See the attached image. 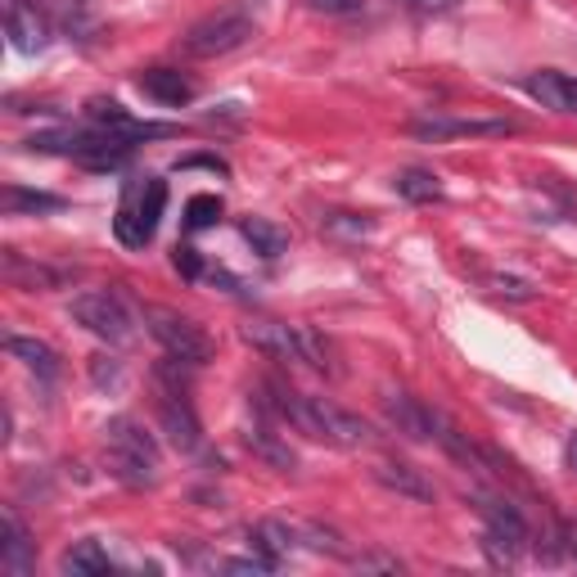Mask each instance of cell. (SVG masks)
Listing matches in <instances>:
<instances>
[{
  "label": "cell",
  "instance_id": "1",
  "mask_svg": "<svg viewBox=\"0 0 577 577\" xmlns=\"http://www.w3.org/2000/svg\"><path fill=\"white\" fill-rule=\"evenodd\" d=\"M262 389L271 398H258V406L271 411L275 420H284V424H294L298 433H307V438L329 443V447H366L370 443V424L357 420L344 406H334L329 398H307V393L284 389V383H262Z\"/></svg>",
  "mask_w": 577,
  "mask_h": 577
},
{
  "label": "cell",
  "instance_id": "2",
  "mask_svg": "<svg viewBox=\"0 0 577 577\" xmlns=\"http://www.w3.org/2000/svg\"><path fill=\"white\" fill-rule=\"evenodd\" d=\"M105 465L127 488H154L159 483V465H163L159 438L140 420L118 415L105 428Z\"/></svg>",
  "mask_w": 577,
  "mask_h": 577
},
{
  "label": "cell",
  "instance_id": "3",
  "mask_svg": "<svg viewBox=\"0 0 577 577\" xmlns=\"http://www.w3.org/2000/svg\"><path fill=\"white\" fill-rule=\"evenodd\" d=\"M253 36H258V19L249 10H217L181 36V55L185 59H221V55L244 51Z\"/></svg>",
  "mask_w": 577,
  "mask_h": 577
},
{
  "label": "cell",
  "instance_id": "4",
  "mask_svg": "<svg viewBox=\"0 0 577 577\" xmlns=\"http://www.w3.org/2000/svg\"><path fill=\"white\" fill-rule=\"evenodd\" d=\"M163 208H167V181L144 176L135 189H127V204H122V213L113 221V235L122 239L127 249H144L159 235Z\"/></svg>",
  "mask_w": 577,
  "mask_h": 577
},
{
  "label": "cell",
  "instance_id": "5",
  "mask_svg": "<svg viewBox=\"0 0 577 577\" xmlns=\"http://www.w3.org/2000/svg\"><path fill=\"white\" fill-rule=\"evenodd\" d=\"M144 320H150V334L163 344L167 357L195 366V370L213 361V339H208V334H204L195 320H189V316L167 312V307H150V312H144Z\"/></svg>",
  "mask_w": 577,
  "mask_h": 577
},
{
  "label": "cell",
  "instance_id": "6",
  "mask_svg": "<svg viewBox=\"0 0 577 577\" xmlns=\"http://www.w3.org/2000/svg\"><path fill=\"white\" fill-rule=\"evenodd\" d=\"M483 523H488V551H492V559L497 564H514L519 555H523V546H527V519L519 514V505H510V501H501V497H483Z\"/></svg>",
  "mask_w": 577,
  "mask_h": 577
},
{
  "label": "cell",
  "instance_id": "7",
  "mask_svg": "<svg viewBox=\"0 0 577 577\" xmlns=\"http://www.w3.org/2000/svg\"><path fill=\"white\" fill-rule=\"evenodd\" d=\"M73 320L90 329L105 344H127L131 339V312L118 294H77L73 298Z\"/></svg>",
  "mask_w": 577,
  "mask_h": 577
},
{
  "label": "cell",
  "instance_id": "8",
  "mask_svg": "<svg viewBox=\"0 0 577 577\" xmlns=\"http://www.w3.org/2000/svg\"><path fill=\"white\" fill-rule=\"evenodd\" d=\"M383 420H389L402 438H411V443H433L443 433V424H447L438 411L424 406L411 393H389V398H383Z\"/></svg>",
  "mask_w": 577,
  "mask_h": 577
},
{
  "label": "cell",
  "instance_id": "9",
  "mask_svg": "<svg viewBox=\"0 0 577 577\" xmlns=\"http://www.w3.org/2000/svg\"><path fill=\"white\" fill-rule=\"evenodd\" d=\"M519 122L510 118H415L411 135L420 140H456V135H514Z\"/></svg>",
  "mask_w": 577,
  "mask_h": 577
},
{
  "label": "cell",
  "instance_id": "10",
  "mask_svg": "<svg viewBox=\"0 0 577 577\" xmlns=\"http://www.w3.org/2000/svg\"><path fill=\"white\" fill-rule=\"evenodd\" d=\"M0 568L10 577H28L36 568V546H32V533L23 527L19 510L6 505L0 510Z\"/></svg>",
  "mask_w": 577,
  "mask_h": 577
},
{
  "label": "cell",
  "instance_id": "11",
  "mask_svg": "<svg viewBox=\"0 0 577 577\" xmlns=\"http://www.w3.org/2000/svg\"><path fill=\"white\" fill-rule=\"evenodd\" d=\"M6 32L14 41V51L36 55V51H45V41H51V19H45V10L36 6V0H10L6 6Z\"/></svg>",
  "mask_w": 577,
  "mask_h": 577
},
{
  "label": "cell",
  "instance_id": "12",
  "mask_svg": "<svg viewBox=\"0 0 577 577\" xmlns=\"http://www.w3.org/2000/svg\"><path fill=\"white\" fill-rule=\"evenodd\" d=\"M244 339L271 357V361H298V325H284V320H249L244 325Z\"/></svg>",
  "mask_w": 577,
  "mask_h": 577
},
{
  "label": "cell",
  "instance_id": "13",
  "mask_svg": "<svg viewBox=\"0 0 577 577\" xmlns=\"http://www.w3.org/2000/svg\"><path fill=\"white\" fill-rule=\"evenodd\" d=\"M374 483L406 497V501H433V497H438V488H433L428 478L415 465H406V460H379L374 465Z\"/></svg>",
  "mask_w": 577,
  "mask_h": 577
},
{
  "label": "cell",
  "instance_id": "14",
  "mask_svg": "<svg viewBox=\"0 0 577 577\" xmlns=\"http://www.w3.org/2000/svg\"><path fill=\"white\" fill-rule=\"evenodd\" d=\"M140 90L150 95V100L167 105V109H181L195 100V81H189L181 68H144L140 73Z\"/></svg>",
  "mask_w": 577,
  "mask_h": 577
},
{
  "label": "cell",
  "instance_id": "15",
  "mask_svg": "<svg viewBox=\"0 0 577 577\" xmlns=\"http://www.w3.org/2000/svg\"><path fill=\"white\" fill-rule=\"evenodd\" d=\"M523 86H527V95H533L542 109L577 113V81L573 77H564V73H533Z\"/></svg>",
  "mask_w": 577,
  "mask_h": 577
},
{
  "label": "cell",
  "instance_id": "16",
  "mask_svg": "<svg viewBox=\"0 0 577 577\" xmlns=\"http://www.w3.org/2000/svg\"><path fill=\"white\" fill-rule=\"evenodd\" d=\"M244 443H249V451H253L258 460H266V465H271V469H280V473H288V469L298 465V456L288 451V443H280V433H275V428H266L262 420H253V424H249Z\"/></svg>",
  "mask_w": 577,
  "mask_h": 577
},
{
  "label": "cell",
  "instance_id": "17",
  "mask_svg": "<svg viewBox=\"0 0 577 577\" xmlns=\"http://www.w3.org/2000/svg\"><path fill=\"white\" fill-rule=\"evenodd\" d=\"M294 542H298V527H288V523H280V519H262L253 533H249L253 555H262V559H271V564H280L288 551H294Z\"/></svg>",
  "mask_w": 577,
  "mask_h": 577
},
{
  "label": "cell",
  "instance_id": "18",
  "mask_svg": "<svg viewBox=\"0 0 577 577\" xmlns=\"http://www.w3.org/2000/svg\"><path fill=\"white\" fill-rule=\"evenodd\" d=\"M109 568H113V559H109V551L95 542V537L73 542V546L64 551V559H59V573H68V577H100V573H109Z\"/></svg>",
  "mask_w": 577,
  "mask_h": 577
},
{
  "label": "cell",
  "instance_id": "19",
  "mask_svg": "<svg viewBox=\"0 0 577 577\" xmlns=\"http://www.w3.org/2000/svg\"><path fill=\"white\" fill-rule=\"evenodd\" d=\"M73 271L68 266H41V262H23L19 253L6 258V280L19 288H59Z\"/></svg>",
  "mask_w": 577,
  "mask_h": 577
},
{
  "label": "cell",
  "instance_id": "20",
  "mask_svg": "<svg viewBox=\"0 0 577 577\" xmlns=\"http://www.w3.org/2000/svg\"><path fill=\"white\" fill-rule=\"evenodd\" d=\"M6 352L19 357L28 370H36L41 379H55L59 374V352L51 344H41V339H23V334H10L6 339Z\"/></svg>",
  "mask_w": 577,
  "mask_h": 577
},
{
  "label": "cell",
  "instance_id": "21",
  "mask_svg": "<svg viewBox=\"0 0 577 577\" xmlns=\"http://www.w3.org/2000/svg\"><path fill=\"white\" fill-rule=\"evenodd\" d=\"M298 361L320 370V374H344L339 357H334V344L325 339V334L316 325H298Z\"/></svg>",
  "mask_w": 577,
  "mask_h": 577
},
{
  "label": "cell",
  "instance_id": "22",
  "mask_svg": "<svg viewBox=\"0 0 577 577\" xmlns=\"http://www.w3.org/2000/svg\"><path fill=\"white\" fill-rule=\"evenodd\" d=\"M239 235H244L249 244H253V253L266 258V262L288 249V235H284L275 221H266V217H244V221H239Z\"/></svg>",
  "mask_w": 577,
  "mask_h": 577
},
{
  "label": "cell",
  "instance_id": "23",
  "mask_svg": "<svg viewBox=\"0 0 577 577\" xmlns=\"http://www.w3.org/2000/svg\"><path fill=\"white\" fill-rule=\"evenodd\" d=\"M393 189L402 199H411V204H433V199H443V185H438V176H433L428 167H406L398 181H393Z\"/></svg>",
  "mask_w": 577,
  "mask_h": 577
},
{
  "label": "cell",
  "instance_id": "24",
  "mask_svg": "<svg viewBox=\"0 0 577 577\" xmlns=\"http://www.w3.org/2000/svg\"><path fill=\"white\" fill-rule=\"evenodd\" d=\"M0 204H6V213H14V217L19 213H59L64 208L59 195H41V189H19V185H10Z\"/></svg>",
  "mask_w": 577,
  "mask_h": 577
},
{
  "label": "cell",
  "instance_id": "25",
  "mask_svg": "<svg viewBox=\"0 0 577 577\" xmlns=\"http://www.w3.org/2000/svg\"><path fill=\"white\" fill-rule=\"evenodd\" d=\"M221 199L217 195H195L185 204V230H208V226H217L221 221Z\"/></svg>",
  "mask_w": 577,
  "mask_h": 577
},
{
  "label": "cell",
  "instance_id": "26",
  "mask_svg": "<svg viewBox=\"0 0 577 577\" xmlns=\"http://www.w3.org/2000/svg\"><path fill=\"white\" fill-rule=\"evenodd\" d=\"M325 230H329V235H344V239H361V235H370L374 226H370L366 217H357V213H329V217H325Z\"/></svg>",
  "mask_w": 577,
  "mask_h": 577
},
{
  "label": "cell",
  "instance_id": "27",
  "mask_svg": "<svg viewBox=\"0 0 577 577\" xmlns=\"http://www.w3.org/2000/svg\"><path fill=\"white\" fill-rule=\"evenodd\" d=\"M488 284L497 288L501 298H514V303H533L537 298V288L527 280H514V275H488Z\"/></svg>",
  "mask_w": 577,
  "mask_h": 577
},
{
  "label": "cell",
  "instance_id": "28",
  "mask_svg": "<svg viewBox=\"0 0 577 577\" xmlns=\"http://www.w3.org/2000/svg\"><path fill=\"white\" fill-rule=\"evenodd\" d=\"M172 262H176V271H181L185 280H199V275H204V258H199V249H189V244H176Z\"/></svg>",
  "mask_w": 577,
  "mask_h": 577
},
{
  "label": "cell",
  "instance_id": "29",
  "mask_svg": "<svg viewBox=\"0 0 577 577\" xmlns=\"http://www.w3.org/2000/svg\"><path fill=\"white\" fill-rule=\"evenodd\" d=\"M406 10H415V14H447V10H456L460 0H402Z\"/></svg>",
  "mask_w": 577,
  "mask_h": 577
},
{
  "label": "cell",
  "instance_id": "30",
  "mask_svg": "<svg viewBox=\"0 0 577 577\" xmlns=\"http://www.w3.org/2000/svg\"><path fill=\"white\" fill-rule=\"evenodd\" d=\"M352 564H357V568H383V573H398V568H402L393 555H352Z\"/></svg>",
  "mask_w": 577,
  "mask_h": 577
},
{
  "label": "cell",
  "instance_id": "31",
  "mask_svg": "<svg viewBox=\"0 0 577 577\" xmlns=\"http://www.w3.org/2000/svg\"><path fill=\"white\" fill-rule=\"evenodd\" d=\"M316 10H325V14H357L361 10V0H312Z\"/></svg>",
  "mask_w": 577,
  "mask_h": 577
},
{
  "label": "cell",
  "instance_id": "32",
  "mask_svg": "<svg viewBox=\"0 0 577 577\" xmlns=\"http://www.w3.org/2000/svg\"><path fill=\"white\" fill-rule=\"evenodd\" d=\"M181 167H208V172H221V176L230 172V167H226L221 159H213V154H199V159H181Z\"/></svg>",
  "mask_w": 577,
  "mask_h": 577
},
{
  "label": "cell",
  "instance_id": "33",
  "mask_svg": "<svg viewBox=\"0 0 577 577\" xmlns=\"http://www.w3.org/2000/svg\"><path fill=\"white\" fill-rule=\"evenodd\" d=\"M568 465L577 469V433H573V438H568Z\"/></svg>",
  "mask_w": 577,
  "mask_h": 577
},
{
  "label": "cell",
  "instance_id": "34",
  "mask_svg": "<svg viewBox=\"0 0 577 577\" xmlns=\"http://www.w3.org/2000/svg\"><path fill=\"white\" fill-rule=\"evenodd\" d=\"M568 542H573V555H577V523H573V533H568Z\"/></svg>",
  "mask_w": 577,
  "mask_h": 577
}]
</instances>
